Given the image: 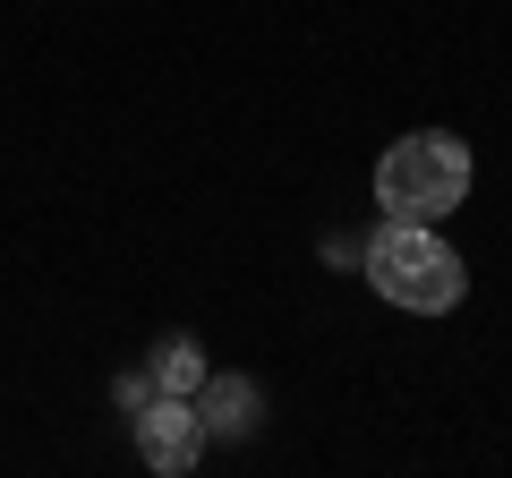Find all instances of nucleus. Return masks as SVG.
<instances>
[{"instance_id":"nucleus-4","label":"nucleus","mask_w":512,"mask_h":478,"mask_svg":"<svg viewBox=\"0 0 512 478\" xmlns=\"http://www.w3.org/2000/svg\"><path fill=\"white\" fill-rule=\"evenodd\" d=\"M188 402H197L205 436H222V444H248L256 427H265V385H256L248 368H205V385L188 393Z\"/></svg>"},{"instance_id":"nucleus-5","label":"nucleus","mask_w":512,"mask_h":478,"mask_svg":"<svg viewBox=\"0 0 512 478\" xmlns=\"http://www.w3.org/2000/svg\"><path fill=\"white\" fill-rule=\"evenodd\" d=\"M205 368H214V359H205V342H197V333H163V342L146 350L154 393H197V385H205Z\"/></svg>"},{"instance_id":"nucleus-6","label":"nucleus","mask_w":512,"mask_h":478,"mask_svg":"<svg viewBox=\"0 0 512 478\" xmlns=\"http://www.w3.org/2000/svg\"><path fill=\"white\" fill-rule=\"evenodd\" d=\"M111 402H120V410H128V419H137V410H146V402H154V376H146V368H128V376H120V385H111Z\"/></svg>"},{"instance_id":"nucleus-3","label":"nucleus","mask_w":512,"mask_h":478,"mask_svg":"<svg viewBox=\"0 0 512 478\" xmlns=\"http://www.w3.org/2000/svg\"><path fill=\"white\" fill-rule=\"evenodd\" d=\"M205 419H197V402L188 393H154L146 410H137V461H146L154 478H188L205 461Z\"/></svg>"},{"instance_id":"nucleus-2","label":"nucleus","mask_w":512,"mask_h":478,"mask_svg":"<svg viewBox=\"0 0 512 478\" xmlns=\"http://www.w3.org/2000/svg\"><path fill=\"white\" fill-rule=\"evenodd\" d=\"M470 180H478V163H470V146L453 129H410V137H393L376 154V214L444 222V214H461Z\"/></svg>"},{"instance_id":"nucleus-1","label":"nucleus","mask_w":512,"mask_h":478,"mask_svg":"<svg viewBox=\"0 0 512 478\" xmlns=\"http://www.w3.org/2000/svg\"><path fill=\"white\" fill-rule=\"evenodd\" d=\"M359 274H367V291H376L384 308H410V316H453L461 299H470L461 248L436 222H402V214H384L376 231L359 239Z\"/></svg>"}]
</instances>
